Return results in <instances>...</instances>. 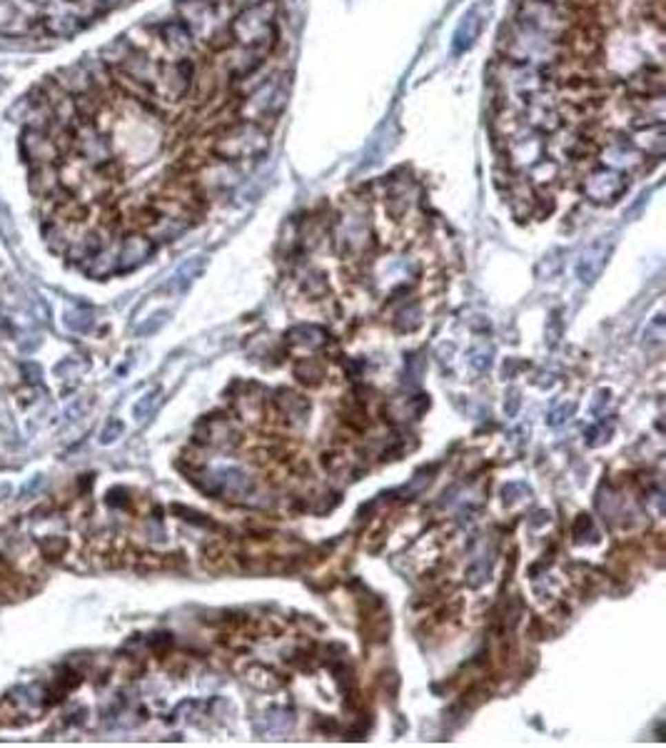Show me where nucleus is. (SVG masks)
Here are the masks:
<instances>
[{"instance_id": "f257e3e1", "label": "nucleus", "mask_w": 666, "mask_h": 748, "mask_svg": "<svg viewBox=\"0 0 666 748\" xmlns=\"http://www.w3.org/2000/svg\"><path fill=\"white\" fill-rule=\"evenodd\" d=\"M287 0H175L50 72L18 155L48 245L130 272L268 155L294 72Z\"/></svg>"}, {"instance_id": "f03ea898", "label": "nucleus", "mask_w": 666, "mask_h": 748, "mask_svg": "<svg viewBox=\"0 0 666 748\" xmlns=\"http://www.w3.org/2000/svg\"><path fill=\"white\" fill-rule=\"evenodd\" d=\"M664 0H507L487 70L494 177L519 220L614 205L664 160Z\"/></svg>"}, {"instance_id": "7ed1b4c3", "label": "nucleus", "mask_w": 666, "mask_h": 748, "mask_svg": "<svg viewBox=\"0 0 666 748\" xmlns=\"http://www.w3.org/2000/svg\"><path fill=\"white\" fill-rule=\"evenodd\" d=\"M135 0H0V50H48Z\"/></svg>"}, {"instance_id": "20e7f679", "label": "nucleus", "mask_w": 666, "mask_h": 748, "mask_svg": "<svg viewBox=\"0 0 666 748\" xmlns=\"http://www.w3.org/2000/svg\"><path fill=\"white\" fill-rule=\"evenodd\" d=\"M65 325L72 332H88L92 327V312L88 307H70L65 312Z\"/></svg>"}, {"instance_id": "39448f33", "label": "nucleus", "mask_w": 666, "mask_h": 748, "mask_svg": "<svg viewBox=\"0 0 666 748\" xmlns=\"http://www.w3.org/2000/svg\"><path fill=\"white\" fill-rule=\"evenodd\" d=\"M160 399H163V392H160V390H150L148 394H143V397H140V402L135 404V410H132V414H135L137 422L150 419V416L155 414Z\"/></svg>"}, {"instance_id": "423d86ee", "label": "nucleus", "mask_w": 666, "mask_h": 748, "mask_svg": "<svg viewBox=\"0 0 666 748\" xmlns=\"http://www.w3.org/2000/svg\"><path fill=\"white\" fill-rule=\"evenodd\" d=\"M123 422L120 419H108V424L103 427V432H100V442L103 444H112L115 439H120V434H123Z\"/></svg>"}, {"instance_id": "0eeeda50", "label": "nucleus", "mask_w": 666, "mask_h": 748, "mask_svg": "<svg viewBox=\"0 0 666 748\" xmlns=\"http://www.w3.org/2000/svg\"><path fill=\"white\" fill-rule=\"evenodd\" d=\"M197 270H200V265H192V267L183 265V267H180V270H177L175 277H172L170 290H183L185 285H190V277H192V274H195Z\"/></svg>"}, {"instance_id": "6e6552de", "label": "nucleus", "mask_w": 666, "mask_h": 748, "mask_svg": "<svg viewBox=\"0 0 666 748\" xmlns=\"http://www.w3.org/2000/svg\"><path fill=\"white\" fill-rule=\"evenodd\" d=\"M40 549L46 552V556L55 559V556H60V554H63V549H65V541L58 539V536H50V539H46L43 544H40Z\"/></svg>"}, {"instance_id": "1a4fd4ad", "label": "nucleus", "mask_w": 666, "mask_h": 748, "mask_svg": "<svg viewBox=\"0 0 666 748\" xmlns=\"http://www.w3.org/2000/svg\"><path fill=\"white\" fill-rule=\"evenodd\" d=\"M574 414V404H559L556 410L549 412V424H562L564 419H569V416Z\"/></svg>"}, {"instance_id": "9d476101", "label": "nucleus", "mask_w": 666, "mask_h": 748, "mask_svg": "<svg viewBox=\"0 0 666 748\" xmlns=\"http://www.w3.org/2000/svg\"><path fill=\"white\" fill-rule=\"evenodd\" d=\"M20 370H23V374L28 377V382H40V377H43V370H40V365H35V362H26V365H20Z\"/></svg>"}, {"instance_id": "9b49d317", "label": "nucleus", "mask_w": 666, "mask_h": 748, "mask_svg": "<svg viewBox=\"0 0 666 748\" xmlns=\"http://www.w3.org/2000/svg\"><path fill=\"white\" fill-rule=\"evenodd\" d=\"M43 484H46V476H40V474L33 476V479H30V482H28L26 487L20 489V494H23V496L35 494V492H40V489H43Z\"/></svg>"}, {"instance_id": "f8f14e48", "label": "nucleus", "mask_w": 666, "mask_h": 748, "mask_svg": "<svg viewBox=\"0 0 666 748\" xmlns=\"http://www.w3.org/2000/svg\"><path fill=\"white\" fill-rule=\"evenodd\" d=\"M165 314H157V317H152V322H150V325H143V327H140V330H137V332H140V334H152V332H155V330H157V327H160V325H163V322H165Z\"/></svg>"}, {"instance_id": "ddd939ff", "label": "nucleus", "mask_w": 666, "mask_h": 748, "mask_svg": "<svg viewBox=\"0 0 666 748\" xmlns=\"http://www.w3.org/2000/svg\"><path fill=\"white\" fill-rule=\"evenodd\" d=\"M10 492H13V487H10V484H3V487H0V501L8 499V496H10Z\"/></svg>"}]
</instances>
